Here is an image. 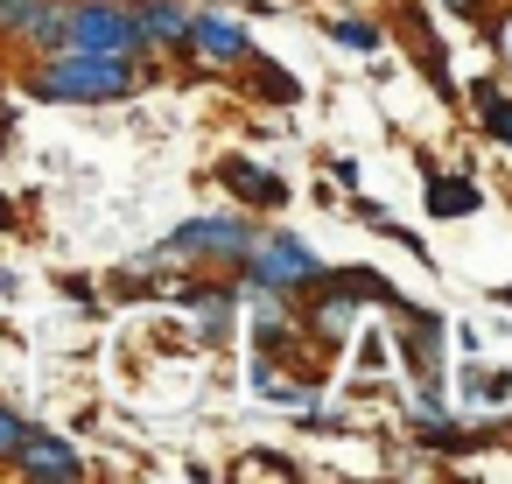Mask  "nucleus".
Segmentation results:
<instances>
[{
	"label": "nucleus",
	"instance_id": "1",
	"mask_svg": "<svg viewBox=\"0 0 512 484\" xmlns=\"http://www.w3.org/2000/svg\"><path fill=\"white\" fill-rule=\"evenodd\" d=\"M148 85L141 57H106V50H43V64H29L22 92L43 106H120Z\"/></svg>",
	"mask_w": 512,
	"mask_h": 484
},
{
	"label": "nucleus",
	"instance_id": "2",
	"mask_svg": "<svg viewBox=\"0 0 512 484\" xmlns=\"http://www.w3.org/2000/svg\"><path fill=\"white\" fill-rule=\"evenodd\" d=\"M253 225H246V211H232V218H190V225H176L155 253H148V267H176V260H225V267H239L246 253H253Z\"/></svg>",
	"mask_w": 512,
	"mask_h": 484
},
{
	"label": "nucleus",
	"instance_id": "3",
	"mask_svg": "<svg viewBox=\"0 0 512 484\" xmlns=\"http://www.w3.org/2000/svg\"><path fill=\"white\" fill-rule=\"evenodd\" d=\"M323 274V260L295 239V232H274V239H253V253L239 260V295L246 288H281V295H309Z\"/></svg>",
	"mask_w": 512,
	"mask_h": 484
},
{
	"label": "nucleus",
	"instance_id": "4",
	"mask_svg": "<svg viewBox=\"0 0 512 484\" xmlns=\"http://www.w3.org/2000/svg\"><path fill=\"white\" fill-rule=\"evenodd\" d=\"M64 43L71 50H106V57H148L155 50L148 29H141V15H134V0H127V8H120V0H78Z\"/></svg>",
	"mask_w": 512,
	"mask_h": 484
},
{
	"label": "nucleus",
	"instance_id": "5",
	"mask_svg": "<svg viewBox=\"0 0 512 484\" xmlns=\"http://www.w3.org/2000/svg\"><path fill=\"white\" fill-rule=\"evenodd\" d=\"M442 337H449V330H442L435 309H407V302H400V358H407L414 379H442V365H449Z\"/></svg>",
	"mask_w": 512,
	"mask_h": 484
},
{
	"label": "nucleus",
	"instance_id": "6",
	"mask_svg": "<svg viewBox=\"0 0 512 484\" xmlns=\"http://www.w3.org/2000/svg\"><path fill=\"white\" fill-rule=\"evenodd\" d=\"M22 477H43V484H71V477H85V456L64 442V435H43V428H29L22 435V449L8 456Z\"/></svg>",
	"mask_w": 512,
	"mask_h": 484
},
{
	"label": "nucleus",
	"instance_id": "7",
	"mask_svg": "<svg viewBox=\"0 0 512 484\" xmlns=\"http://www.w3.org/2000/svg\"><path fill=\"white\" fill-rule=\"evenodd\" d=\"M218 183H225L246 211H281V204H288V183H281L274 169L246 162V155H225V162H218Z\"/></svg>",
	"mask_w": 512,
	"mask_h": 484
},
{
	"label": "nucleus",
	"instance_id": "8",
	"mask_svg": "<svg viewBox=\"0 0 512 484\" xmlns=\"http://www.w3.org/2000/svg\"><path fill=\"white\" fill-rule=\"evenodd\" d=\"M190 50H211L218 64H246L253 57V36L225 15H190Z\"/></svg>",
	"mask_w": 512,
	"mask_h": 484
},
{
	"label": "nucleus",
	"instance_id": "9",
	"mask_svg": "<svg viewBox=\"0 0 512 484\" xmlns=\"http://www.w3.org/2000/svg\"><path fill=\"white\" fill-rule=\"evenodd\" d=\"M134 15H141L148 43H162V50L190 57V15H183V0H134Z\"/></svg>",
	"mask_w": 512,
	"mask_h": 484
},
{
	"label": "nucleus",
	"instance_id": "10",
	"mask_svg": "<svg viewBox=\"0 0 512 484\" xmlns=\"http://www.w3.org/2000/svg\"><path fill=\"white\" fill-rule=\"evenodd\" d=\"M477 204H484V190H477L470 176H456V169H449V176H428V211H435V218H470Z\"/></svg>",
	"mask_w": 512,
	"mask_h": 484
},
{
	"label": "nucleus",
	"instance_id": "11",
	"mask_svg": "<svg viewBox=\"0 0 512 484\" xmlns=\"http://www.w3.org/2000/svg\"><path fill=\"white\" fill-rule=\"evenodd\" d=\"M22 36H29L36 50H64V36H71V8H64V0H36L29 22H22Z\"/></svg>",
	"mask_w": 512,
	"mask_h": 484
},
{
	"label": "nucleus",
	"instance_id": "12",
	"mask_svg": "<svg viewBox=\"0 0 512 484\" xmlns=\"http://www.w3.org/2000/svg\"><path fill=\"white\" fill-rule=\"evenodd\" d=\"M246 71H253V85H260V92H267V99H288V106H295V99H302V85H295V78H288V71H274V64H267V57H260V50H253V57H246Z\"/></svg>",
	"mask_w": 512,
	"mask_h": 484
},
{
	"label": "nucleus",
	"instance_id": "13",
	"mask_svg": "<svg viewBox=\"0 0 512 484\" xmlns=\"http://www.w3.org/2000/svg\"><path fill=\"white\" fill-rule=\"evenodd\" d=\"M330 43H344V50H379V29H372V22H330Z\"/></svg>",
	"mask_w": 512,
	"mask_h": 484
},
{
	"label": "nucleus",
	"instance_id": "14",
	"mask_svg": "<svg viewBox=\"0 0 512 484\" xmlns=\"http://www.w3.org/2000/svg\"><path fill=\"white\" fill-rule=\"evenodd\" d=\"M22 435H29V421H22V414H15L8 400H0V463H8V456L22 449Z\"/></svg>",
	"mask_w": 512,
	"mask_h": 484
},
{
	"label": "nucleus",
	"instance_id": "15",
	"mask_svg": "<svg viewBox=\"0 0 512 484\" xmlns=\"http://www.w3.org/2000/svg\"><path fill=\"white\" fill-rule=\"evenodd\" d=\"M113 295H120V302H148V295H162V288H155V281H148L141 267H134V274L120 267V274H113Z\"/></svg>",
	"mask_w": 512,
	"mask_h": 484
},
{
	"label": "nucleus",
	"instance_id": "16",
	"mask_svg": "<svg viewBox=\"0 0 512 484\" xmlns=\"http://www.w3.org/2000/svg\"><path fill=\"white\" fill-rule=\"evenodd\" d=\"M477 113H484V127H491V134H498V141L512 148V99H484Z\"/></svg>",
	"mask_w": 512,
	"mask_h": 484
},
{
	"label": "nucleus",
	"instance_id": "17",
	"mask_svg": "<svg viewBox=\"0 0 512 484\" xmlns=\"http://www.w3.org/2000/svg\"><path fill=\"white\" fill-rule=\"evenodd\" d=\"M491 50H498V64L512 71V8H505V15H491Z\"/></svg>",
	"mask_w": 512,
	"mask_h": 484
},
{
	"label": "nucleus",
	"instance_id": "18",
	"mask_svg": "<svg viewBox=\"0 0 512 484\" xmlns=\"http://www.w3.org/2000/svg\"><path fill=\"white\" fill-rule=\"evenodd\" d=\"M358 365L365 372H386V337H358Z\"/></svg>",
	"mask_w": 512,
	"mask_h": 484
},
{
	"label": "nucleus",
	"instance_id": "19",
	"mask_svg": "<svg viewBox=\"0 0 512 484\" xmlns=\"http://www.w3.org/2000/svg\"><path fill=\"white\" fill-rule=\"evenodd\" d=\"M22 288V274H8V267H0V295H15Z\"/></svg>",
	"mask_w": 512,
	"mask_h": 484
},
{
	"label": "nucleus",
	"instance_id": "20",
	"mask_svg": "<svg viewBox=\"0 0 512 484\" xmlns=\"http://www.w3.org/2000/svg\"><path fill=\"white\" fill-rule=\"evenodd\" d=\"M0 232H15V211H8V197H0Z\"/></svg>",
	"mask_w": 512,
	"mask_h": 484
},
{
	"label": "nucleus",
	"instance_id": "21",
	"mask_svg": "<svg viewBox=\"0 0 512 484\" xmlns=\"http://www.w3.org/2000/svg\"><path fill=\"white\" fill-rule=\"evenodd\" d=\"M491 295H498V302H505V309H512V288H491Z\"/></svg>",
	"mask_w": 512,
	"mask_h": 484
}]
</instances>
